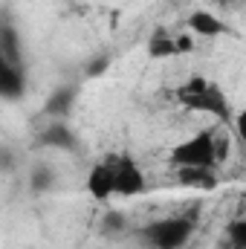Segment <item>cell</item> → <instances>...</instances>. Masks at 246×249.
<instances>
[{
	"mask_svg": "<svg viewBox=\"0 0 246 249\" xmlns=\"http://www.w3.org/2000/svg\"><path fill=\"white\" fill-rule=\"evenodd\" d=\"M174 99H177V105H183L191 113H206V116H214V119H223V122L232 119L226 93L206 75H191L185 84L177 87Z\"/></svg>",
	"mask_w": 246,
	"mask_h": 249,
	"instance_id": "6da1fadb",
	"label": "cell"
},
{
	"mask_svg": "<svg viewBox=\"0 0 246 249\" xmlns=\"http://www.w3.org/2000/svg\"><path fill=\"white\" fill-rule=\"evenodd\" d=\"M226 157V139H220L214 130H200L171 148V165L174 168H214Z\"/></svg>",
	"mask_w": 246,
	"mask_h": 249,
	"instance_id": "7a4b0ae2",
	"label": "cell"
},
{
	"mask_svg": "<svg viewBox=\"0 0 246 249\" xmlns=\"http://www.w3.org/2000/svg\"><path fill=\"white\" fill-rule=\"evenodd\" d=\"M197 220L188 214H171V217H159L151 220L145 226L136 229V238L148 249H188L194 238Z\"/></svg>",
	"mask_w": 246,
	"mask_h": 249,
	"instance_id": "3957f363",
	"label": "cell"
},
{
	"mask_svg": "<svg viewBox=\"0 0 246 249\" xmlns=\"http://www.w3.org/2000/svg\"><path fill=\"white\" fill-rule=\"evenodd\" d=\"M113 157V197H136L145 191V171L130 154H110Z\"/></svg>",
	"mask_w": 246,
	"mask_h": 249,
	"instance_id": "277c9868",
	"label": "cell"
},
{
	"mask_svg": "<svg viewBox=\"0 0 246 249\" xmlns=\"http://www.w3.org/2000/svg\"><path fill=\"white\" fill-rule=\"evenodd\" d=\"M84 188L93 200L105 203L113 197V157H102L99 162H93V168L87 171V180H84Z\"/></svg>",
	"mask_w": 246,
	"mask_h": 249,
	"instance_id": "5b68a950",
	"label": "cell"
},
{
	"mask_svg": "<svg viewBox=\"0 0 246 249\" xmlns=\"http://www.w3.org/2000/svg\"><path fill=\"white\" fill-rule=\"evenodd\" d=\"M185 26H188L191 35H200V38H217V35H226V32H229V26H226L217 15H211V12H206V9L191 12L188 20H185Z\"/></svg>",
	"mask_w": 246,
	"mask_h": 249,
	"instance_id": "8992f818",
	"label": "cell"
},
{
	"mask_svg": "<svg viewBox=\"0 0 246 249\" xmlns=\"http://www.w3.org/2000/svg\"><path fill=\"white\" fill-rule=\"evenodd\" d=\"M185 50H191V38L188 35H168V32H157L151 41V55L154 58H168V55H180Z\"/></svg>",
	"mask_w": 246,
	"mask_h": 249,
	"instance_id": "52a82bcc",
	"label": "cell"
},
{
	"mask_svg": "<svg viewBox=\"0 0 246 249\" xmlns=\"http://www.w3.org/2000/svg\"><path fill=\"white\" fill-rule=\"evenodd\" d=\"M177 180L185 188H197V191H211L217 186L214 168H177Z\"/></svg>",
	"mask_w": 246,
	"mask_h": 249,
	"instance_id": "ba28073f",
	"label": "cell"
},
{
	"mask_svg": "<svg viewBox=\"0 0 246 249\" xmlns=\"http://www.w3.org/2000/svg\"><path fill=\"white\" fill-rule=\"evenodd\" d=\"M223 247L226 249H246V220L241 217V214H238L235 220H229Z\"/></svg>",
	"mask_w": 246,
	"mask_h": 249,
	"instance_id": "9c48e42d",
	"label": "cell"
},
{
	"mask_svg": "<svg viewBox=\"0 0 246 249\" xmlns=\"http://www.w3.org/2000/svg\"><path fill=\"white\" fill-rule=\"evenodd\" d=\"M44 142H47V145H55V148H72V145H75V139H72V133L67 130V124H53V127L44 133Z\"/></svg>",
	"mask_w": 246,
	"mask_h": 249,
	"instance_id": "30bf717a",
	"label": "cell"
},
{
	"mask_svg": "<svg viewBox=\"0 0 246 249\" xmlns=\"http://www.w3.org/2000/svg\"><path fill=\"white\" fill-rule=\"evenodd\" d=\"M26 249H38V247H26Z\"/></svg>",
	"mask_w": 246,
	"mask_h": 249,
	"instance_id": "8fae6325",
	"label": "cell"
}]
</instances>
